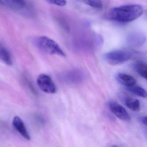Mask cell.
Segmentation results:
<instances>
[{
    "label": "cell",
    "instance_id": "1",
    "mask_svg": "<svg viewBox=\"0 0 147 147\" xmlns=\"http://www.w3.org/2000/svg\"><path fill=\"white\" fill-rule=\"evenodd\" d=\"M143 13V8L141 5L132 4L111 9L108 13V17L111 20L126 23L136 20Z\"/></svg>",
    "mask_w": 147,
    "mask_h": 147
},
{
    "label": "cell",
    "instance_id": "2",
    "mask_svg": "<svg viewBox=\"0 0 147 147\" xmlns=\"http://www.w3.org/2000/svg\"><path fill=\"white\" fill-rule=\"evenodd\" d=\"M37 46L43 51L51 54L65 57V54L59 45L46 36H40L36 39Z\"/></svg>",
    "mask_w": 147,
    "mask_h": 147
},
{
    "label": "cell",
    "instance_id": "3",
    "mask_svg": "<svg viewBox=\"0 0 147 147\" xmlns=\"http://www.w3.org/2000/svg\"><path fill=\"white\" fill-rule=\"evenodd\" d=\"M84 72L79 69H72L63 72L60 75V79L66 84L76 85L84 80Z\"/></svg>",
    "mask_w": 147,
    "mask_h": 147
},
{
    "label": "cell",
    "instance_id": "4",
    "mask_svg": "<svg viewBox=\"0 0 147 147\" xmlns=\"http://www.w3.org/2000/svg\"><path fill=\"white\" fill-rule=\"evenodd\" d=\"M131 54L123 50H116L109 52L104 55V59L110 64H119L127 61L131 58Z\"/></svg>",
    "mask_w": 147,
    "mask_h": 147
},
{
    "label": "cell",
    "instance_id": "5",
    "mask_svg": "<svg viewBox=\"0 0 147 147\" xmlns=\"http://www.w3.org/2000/svg\"><path fill=\"white\" fill-rule=\"evenodd\" d=\"M37 82L39 87L44 92L52 94L57 92V86L49 75L46 74H40L37 78Z\"/></svg>",
    "mask_w": 147,
    "mask_h": 147
},
{
    "label": "cell",
    "instance_id": "6",
    "mask_svg": "<svg viewBox=\"0 0 147 147\" xmlns=\"http://www.w3.org/2000/svg\"><path fill=\"white\" fill-rule=\"evenodd\" d=\"M108 106L111 112L119 119L129 121L130 117L126 110L121 104L115 101H110L108 103Z\"/></svg>",
    "mask_w": 147,
    "mask_h": 147
},
{
    "label": "cell",
    "instance_id": "7",
    "mask_svg": "<svg viewBox=\"0 0 147 147\" xmlns=\"http://www.w3.org/2000/svg\"><path fill=\"white\" fill-rule=\"evenodd\" d=\"M13 125L16 130L26 140L29 141L31 137L21 118L19 116H15L13 120Z\"/></svg>",
    "mask_w": 147,
    "mask_h": 147
},
{
    "label": "cell",
    "instance_id": "8",
    "mask_svg": "<svg viewBox=\"0 0 147 147\" xmlns=\"http://www.w3.org/2000/svg\"><path fill=\"white\" fill-rule=\"evenodd\" d=\"M146 38L140 33H134L128 36L127 41L129 46L135 47L141 46L145 43Z\"/></svg>",
    "mask_w": 147,
    "mask_h": 147
},
{
    "label": "cell",
    "instance_id": "9",
    "mask_svg": "<svg viewBox=\"0 0 147 147\" xmlns=\"http://www.w3.org/2000/svg\"><path fill=\"white\" fill-rule=\"evenodd\" d=\"M0 61L8 66L13 65L12 56L6 47L0 41Z\"/></svg>",
    "mask_w": 147,
    "mask_h": 147
},
{
    "label": "cell",
    "instance_id": "10",
    "mask_svg": "<svg viewBox=\"0 0 147 147\" xmlns=\"http://www.w3.org/2000/svg\"><path fill=\"white\" fill-rule=\"evenodd\" d=\"M116 79L120 83L126 88L135 85L136 83V80L133 77L124 73H118L117 75Z\"/></svg>",
    "mask_w": 147,
    "mask_h": 147
},
{
    "label": "cell",
    "instance_id": "11",
    "mask_svg": "<svg viewBox=\"0 0 147 147\" xmlns=\"http://www.w3.org/2000/svg\"><path fill=\"white\" fill-rule=\"evenodd\" d=\"M126 106L134 111H139L140 108V102L138 99L134 98H127L125 100Z\"/></svg>",
    "mask_w": 147,
    "mask_h": 147
},
{
    "label": "cell",
    "instance_id": "12",
    "mask_svg": "<svg viewBox=\"0 0 147 147\" xmlns=\"http://www.w3.org/2000/svg\"><path fill=\"white\" fill-rule=\"evenodd\" d=\"M127 89L131 93L136 95V96L141 97L143 98H146L147 97L146 91L143 88H142L141 87L136 86L135 85H133L131 87H127Z\"/></svg>",
    "mask_w": 147,
    "mask_h": 147
},
{
    "label": "cell",
    "instance_id": "13",
    "mask_svg": "<svg viewBox=\"0 0 147 147\" xmlns=\"http://www.w3.org/2000/svg\"><path fill=\"white\" fill-rule=\"evenodd\" d=\"M135 69L142 77L147 79V64L141 62H137L135 64Z\"/></svg>",
    "mask_w": 147,
    "mask_h": 147
},
{
    "label": "cell",
    "instance_id": "14",
    "mask_svg": "<svg viewBox=\"0 0 147 147\" xmlns=\"http://www.w3.org/2000/svg\"><path fill=\"white\" fill-rule=\"evenodd\" d=\"M86 3L92 7L101 9L103 7L102 3L101 0H85Z\"/></svg>",
    "mask_w": 147,
    "mask_h": 147
},
{
    "label": "cell",
    "instance_id": "15",
    "mask_svg": "<svg viewBox=\"0 0 147 147\" xmlns=\"http://www.w3.org/2000/svg\"><path fill=\"white\" fill-rule=\"evenodd\" d=\"M46 1L49 3L59 6H64L67 3L66 0H46Z\"/></svg>",
    "mask_w": 147,
    "mask_h": 147
},
{
    "label": "cell",
    "instance_id": "16",
    "mask_svg": "<svg viewBox=\"0 0 147 147\" xmlns=\"http://www.w3.org/2000/svg\"><path fill=\"white\" fill-rule=\"evenodd\" d=\"M11 1V3H13L15 6H17L19 7H22L26 5L25 0H9Z\"/></svg>",
    "mask_w": 147,
    "mask_h": 147
},
{
    "label": "cell",
    "instance_id": "17",
    "mask_svg": "<svg viewBox=\"0 0 147 147\" xmlns=\"http://www.w3.org/2000/svg\"><path fill=\"white\" fill-rule=\"evenodd\" d=\"M142 121L145 125L147 126V116L143 117L142 119Z\"/></svg>",
    "mask_w": 147,
    "mask_h": 147
},
{
    "label": "cell",
    "instance_id": "18",
    "mask_svg": "<svg viewBox=\"0 0 147 147\" xmlns=\"http://www.w3.org/2000/svg\"><path fill=\"white\" fill-rule=\"evenodd\" d=\"M146 135L147 136V129H146Z\"/></svg>",
    "mask_w": 147,
    "mask_h": 147
},
{
    "label": "cell",
    "instance_id": "19",
    "mask_svg": "<svg viewBox=\"0 0 147 147\" xmlns=\"http://www.w3.org/2000/svg\"><path fill=\"white\" fill-rule=\"evenodd\" d=\"M1 2H2L1 1V0H0V3H1Z\"/></svg>",
    "mask_w": 147,
    "mask_h": 147
},
{
    "label": "cell",
    "instance_id": "20",
    "mask_svg": "<svg viewBox=\"0 0 147 147\" xmlns=\"http://www.w3.org/2000/svg\"></svg>",
    "mask_w": 147,
    "mask_h": 147
}]
</instances>
